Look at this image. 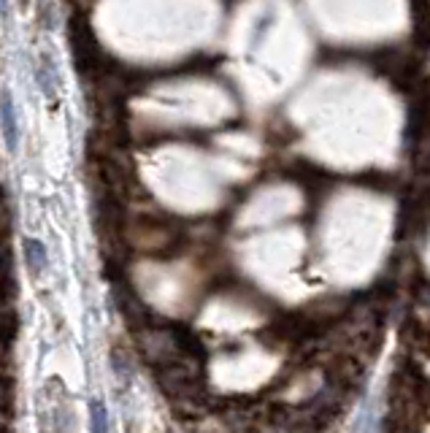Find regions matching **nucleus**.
Returning <instances> with one entry per match:
<instances>
[{"label": "nucleus", "instance_id": "1", "mask_svg": "<svg viewBox=\"0 0 430 433\" xmlns=\"http://www.w3.org/2000/svg\"><path fill=\"white\" fill-rule=\"evenodd\" d=\"M25 260L30 263V271H33V274H38V268L46 265V252H43L41 241L27 239V244H25Z\"/></svg>", "mask_w": 430, "mask_h": 433}, {"label": "nucleus", "instance_id": "2", "mask_svg": "<svg viewBox=\"0 0 430 433\" xmlns=\"http://www.w3.org/2000/svg\"><path fill=\"white\" fill-rule=\"evenodd\" d=\"M3 128H6V141L8 147H14V133H17V125H14V106H11V95H3Z\"/></svg>", "mask_w": 430, "mask_h": 433}]
</instances>
